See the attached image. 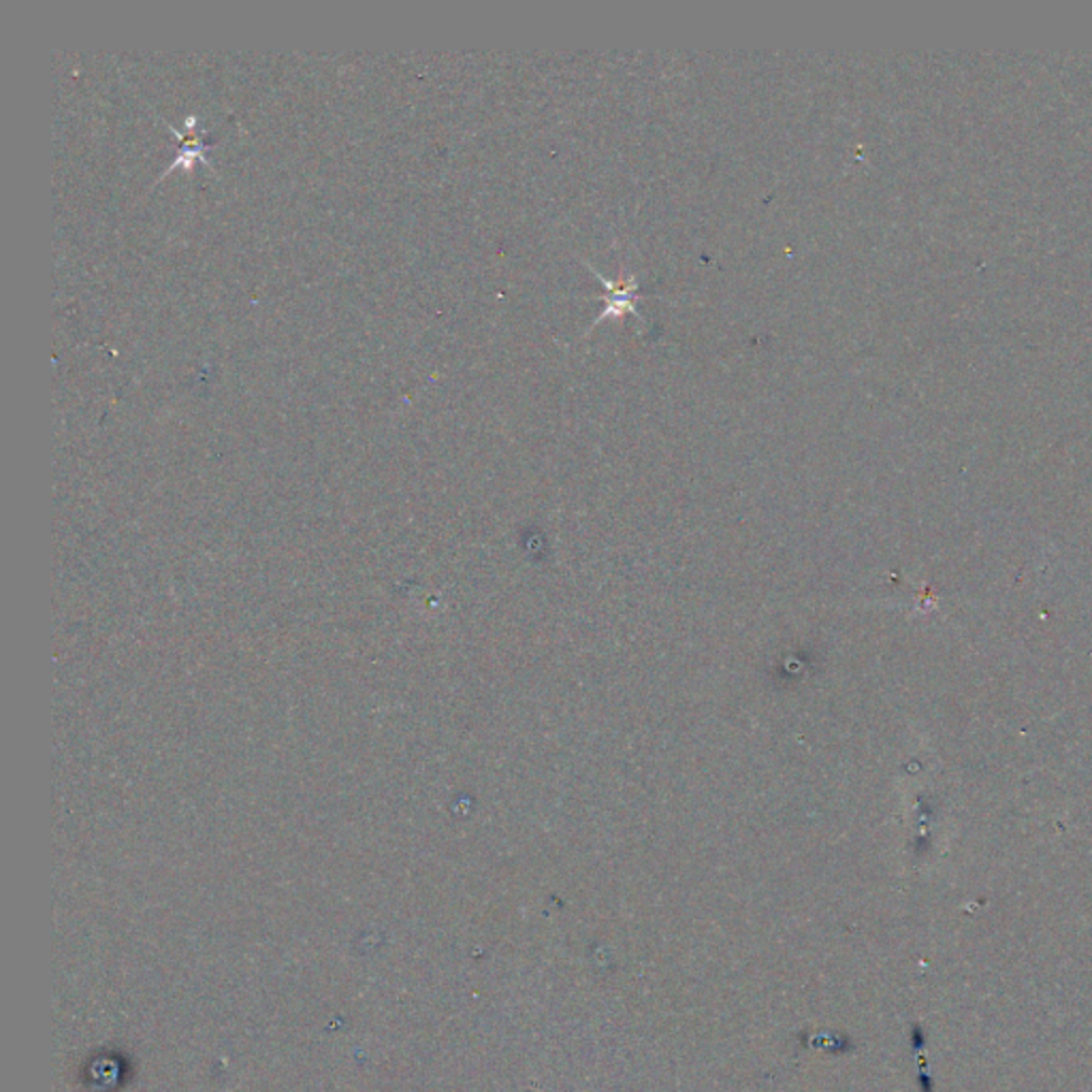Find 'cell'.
Returning a JSON list of instances; mask_svg holds the SVG:
<instances>
[{"instance_id": "cell-1", "label": "cell", "mask_w": 1092, "mask_h": 1092, "mask_svg": "<svg viewBox=\"0 0 1092 1092\" xmlns=\"http://www.w3.org/2000/svg\"><path fill=\"white\" fill-rule=\"evenodd\" d=\"M589 269H594V267H589ZM594 274L602 280V284H604V289H607V293L602 295V299H604L607 308H604V312H602V316H600L598 320H602V318H607V316H613V314L625 312H634L638 316V318H642L640 312L636 310V304L642 299V295L638 293V282H636V278H634V276L620 278V282H613L611 278H604V276H602L600 271H596V269H594Z\"/></svg>"}]
</instances>
